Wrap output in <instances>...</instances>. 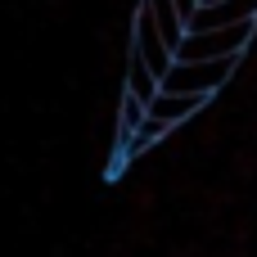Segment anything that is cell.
Segmentation results:
<instances>
[{"instance_id":"obj_1","label":"cell","mask_w":257,"mask_h":257,"mask_svg":"<svg viewBox=\"0 0 257 257\" xmlns=\"http://www.w3.org/2000/svg\"><path fill=\"white\" fill-rule=\"evenodd\" d=\"M235 77H239V59H221V63H176V68L163 77V90H167V95H199V99H212V95L226 90Z\"/></svg>"},{"instance_id":"obj_2","label":"cell","mask_w":257,"mask_h":257,"mask_svg":"<svg viewBox=\"0 0 257 257\" xmlns=\"http://www.w3.org/2000/svg\"><path fill=\"white\" fill-rule=\"evenodd\" d=\"M126 45H131V50L154 68V77H158V81L176 68V50L167 45V36L158 32V23L149 18V9H145L140 0H136V14H131V27H126Z\"/></svg>"},{"instance_id":"obj_3","label":"cell","mask_w":257,"mask_h":257,"mask_svg":"<svg viewBox=\"0 0 257 257\" xmlns=\"http://www.w3.org/2000/svg\"><path fill=\"white\" fill-rule=\"evenodd\" d=\"M203 108H208V99H199V95H167V90H158L154 104H149V126H158L163 136H176L181 126L199 122Z\"/></svg>"},{"instance_id":"obj_4","label":"cell","mask_w":257,"mask_h":257,"mask_svg":"<svg viewBox=\"0 0 257 257\" xmlns=\"http://www.w3.org/2000/svg\"><path fill=\"white\" fill-rule=\"evenodd\" d=\"M244 23H257V0H203L190 18V32H226Z\"/></svg>"},{"instance_id":"obj_5","label":"cell","mask_w":257,"mask_h":257,"mask_svg":"<svg viewBox=\"0 0 257 257\" xmlns=\"http://www.w3.org/2000/svg\"><path fill=\"white\" fill-rule=\"evenodd\" d=\"M122 95H131V99H140V104H154V95L163 90V81L154 77V68L136 54V50H126V59H122Z\"/></svg>"},{"instance_id":"obj_6","label":"cell","mask_w":257,"mask_h":257,"mask_svg":"<svg viewBox=\"0 0 257 257\" xmlns=\"http://www.w3.org/2000/svg\"><path fill=\"white\" fill-rule=\"evenodd\" d=\"M145 9H149V18L158 23V32L167 36V45L172 50H181L185 45V36H190V18L181 14V5L176 0H140Z\"/></svg>"},{"instance_id":"obj_7","label":"cell","mask_w":257,"mask_h":257,"mask_svg":"<svg viewBox=\"0 0 257 257\" xmlns=\"http://www.w3.org/2000/svg\"><path fill=\"white\" fill-rule=\"evenodd\" d=\"M226 117L221 113H208V117H199V126H194V145L203 149V154H217L221 149V140H226Z\"/></svg>"},{"instance_id":"obj_8","label":"cell","mask_w":257,"mask_h":257,"mask_svg":"<svg viewBox=\"0 0 257 257\" xmlns=\"http://www.w3.org/2000/svg\"><path fill=\"white\" fill-rule=\"evenodd\" d=\"M154 212H158V185H154V181H140V185L131 190V217L145 221V217H154Z\"/></svg>"},{"instance_id":"obj_9","label":"cell","mask_w":257,"mask_h":257,"mask_svg":"<svg viewBox=\"0 0 257 257\" xmlns=\"http://www.w3.org/2000/svg\"><path fill=\"white\" fill-rule=\"evenodd\" d=\"M230 176L235 181H257V145H239L230 154Z\"/></svg>"},{"instance_id":"obj_10","label":"cell","mask_w":257,"mask_h":257,"mask_svg":"<svg viewBox=\"0 0 257 257\" xmlns=\"http://www.w3.org/2000/svg\"><path fill=\"white\" fill-rule=\"evenodd\" d=\"M45 9H50V18H59V14H68V9H72V0H50Z\"/></svg>"},{"instance_id":"obj_11","label":"cell","mask_w":257,"mask_h":257,"mask_svg":"<svg viewBox=\"0 0 257 257\" xmlns=\"http://www.w3.org/2000/svg\"><path fill=\"white\" fill-rule=\"evenodd\" d=\"M176 5H181V14H185V18H194V14H199V5H203V0H176Z\"/></svg>"}]
</instances>
